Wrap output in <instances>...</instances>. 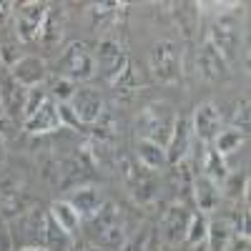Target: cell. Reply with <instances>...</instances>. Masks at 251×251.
I'll return each instance as SVG.
<instances>
[{
    "label": "cell",
    "mask_w": 251,
    "mask_h": 251,
    "mask_svg": "<svg viewBox=\"0 0 251 251\" xmlns=\"http://www.w3.org/2000/svg\"><path fill=\"white\" fill-rule=\"evenodd\" d=\"M174 20L186 38H191L199 28V5L196 3H174Z\"/></svg>",
    "instance_id": "obj_22"
},
{
    "label": "cell",
    "mask_w": 251,
    "mask_h": 251,
    "mask_svg": "<svg viewBox=\"0 0 251 251\" xmlns=\"http://www.w3.org/2000/svg\"><path fill=\"white\" fill-rule=\"evenodd\" d=\"M46 234H48V214L30 208L28 214L18 219V241L23 244V249L43 246L46 249Z\"/></svg>",
    "instance_id": "obj_6"
},
{
    "label": "cell",
    "mask_w": 251,
    "mask_h": 251,
    "mask_svg": "<svg viewBox=\"0 0 251 251\" xmlns=\"http://www.w3.org/2000/svg\"><path fill=\"white\" fill-rule=\"evenodd\" d=\"M226 71H228V63H226L224 55L206 40V43L199 48V73H201L206 80L216 83V80H221V78L226 75Z\"/></svg>",
    "instance_id": "obj_14"
},
{
    "label": "cell",
    "mask_w": 251,
    "mask_h": 251,
    "mask_svg": "<svg viewBox=\"0 0 251 251\" xmlns=\"http://www.w3.org/2000/svg\"><path fill=\"white\" fill-rule=\"evenodd\" d=\"M48 71H46V60H40L38 55H20V60L10 68V78L15 83H20L23 88H38L46 80Z\"/></svg>",
    "instance_id": "obj_8"
},
{
    "label": "cell",
    "mask_w": 251,
    "mask_h": 251,
    "mask_svg": "<svg viewBox=\"0 0 251 251\" xmlns=\"http://www.w3.org/2000/svg\"><path fill=\"white\" fill-rule=\"evenodd\" d=\"M25 100H28V88L15 83L10 75L0 80V106H3V113L18 121L25 118Z\"/></svg>",
    "instance_id": "obj_11"
},
{
    "label": "cell",
    "mask_w": 251,
    "mask_h": 251,
    "mask_svg": "<svg viewBox=\"0 0 251 251\" xmlns=\"http://www.w3.org/2000/svg\"><path fill=\"white\" fill-rule=\"evenodd\" d=\"M71 113L75 116L78 123H96L100 116H103V100L96 91L91 88H78L75 96L71 98Z\"/></svg>",
    "instance_id": "obj_9"
},
{
    "label": "cell",
    "mask_w": 251,
    "mask_h": 251,
    "mask_svg": "<svg viewBox=\"0 0 251 251\" xmlns=\"http://www.w3.org/2000/svg\"><path fill=\"white\" fill-rule=\"evenodd\" d=\"M149 241H151V234H149V231H143V234L133 236L128 244H126L123 251H149Z\"/></svg>",
    "instance_id": "obj_35"
},
{
    "label": "cell",
    "mask_w": 251,
    "mask_h": 251,
    "mask_svg": "<svg viewBox=\"0 0 251 251\" xmlns=\"http://www.w3.org/2000/svg\"><path fill=\"white\" fill-rule=\"evenodd\" d=\"M5 161V141H3V136H0V163Z\"/></svg>",
    "instance_id": "obj_39"
},
{
    "label": "cell",
    "mask_w": 251,
    "mask_h": 251,
    "mask_svg": "<svg viewBox=\"0 0 251 251\" xmlns=\"http://www.w3.org/2000/svg\"><path fill=\"white\" fill-rule=\"evenodd\" d=\"M214 141H216V153L219 156H228V153H236L241 146H244L246 133H241L236 128H228V131H221Z\"/></svg>",
    "instance_id": "obj_25"
},
{
    "label": "cell",
    "mask_w": 251,
    "mask_h": 251,
    "mask_svg": "<svg viewBox=\"0 0 251 251\" xmlns=\"http://www.w3.org/2000/svg\"><path fill=\"white\" fill-rule=\"evenodd\" d=\"M188 146H191V131H188V121H186V118H176L171 141H169V146H166V158H169V163L183 161L186 153H188Z\"/></svg>",
    "instance_id": "obj_16"
},
{
    "label": "cell",
    "mask_w": 251,
    "mask_h": 251,
    "mask_svg": "<svg viewBox=\"0 0 251 251\" xmlns=\"http://www.w3.org/2000/svg\"><path fill=\"white\" fill-rule=\"evenodd\" d=\"M206 178L214 181L216 186L228 181V166H226L224 156H219L216 151H208V156H206Z\"/></svg>",
    "instance_id": "obj_28"
},
{
    "label": "cell",
    "mask_w": 251,
    "mask_h": 251,
    "mask_svg": "<svg viewBox=\"0 0 251 251\" xmlns=\"http://www.w3.org/2000/svg\"><path fill=\"white\" fill-rule=\"evenodd\" d=\"M0 131H3V121H0Z\"/></svg>",
    "instance_id": "obj_41"
},
{
    "label": "cell",
    "mask_w": 251,
    "mask_h": 251,
    "mask_svg": "<svg viewBox=\"0 0 251 251\" xmlns=\"http://www.w3.org/2000/svg\"><path fill=\"white\" fill-rule=\"evenodd\" d=\"M46 100H48V98H46V93L40 91V88H30V91H28V100H25V118H23V123H25L40 106H43Z\"/></svg>",
    "instance_id": "obj_32"
},
{
    "label": "cell",
    "mask_w": 251,
    "mask_h": 251,
    "mask_svg": "<svg viewBox=\"0 0 251 251\" xmlns=\"http://www.w3.org/2000/svg\"><path fill=\"white\" fill-rule=\"evenodd\" d=\"M111 86L116 88V93H123V96H131L138 86H141V78H138V73H136V66L128 60V66H126V71L111 83Z\"/></svg>",
    "instance_id": "obj_29"
},
{
    "label": "cell",
    "mask_w": 251,
    "mask_h": 251,
    "mask_svg": "<svg viewBox=\"0 0 251 251\" xmlns=\"http://www.w3.org/2000/svg\"><path fill=\"white\" fill-rule=\"evenodd\" d=\"M10 8H13V3H0V20H5L10 15Z\"/></svg>",
    "instance_id": "obj_38"
},
{
    "label": "cell",
    "mask_w": 251,
    "mask_h": 251,
    "mask_svg": "<svg viewBox=\"0 0 251 251\" xmlns=\"http://www.w3.org/2000/svg\"><path fill=\"white\" fill-rule=\"evenodd\" d=\"M20 199H23V188L18 181H3L0 183V206L5 214H18L20 211Z\"/></svg>",
    "instance_id": "obj_24"
},
{
    "label": "cell",
    "mask_w": 251,
    "mask_h": 251,
    "mask_svg": "<svg viewBox=\"0 0 251 251\" xmlns=\"http://www.w3.org/2000/svg\"><path fill=\"white\" fill-rule=\"evenodd\" d=\"M46 249L48 251H71V234H66L63 228L48 216V234H46Z\"/></svg>",
    "instance_id": "obj_27"
},
{
    "label": "cell",
    "mask_w": 251,
    "mask_h": 251,
    "mask_svg": "<svg viewBox=\"0 0 251 251\" xmlns=\"http://www.w3.org/2000/svg\"><path fill=\"white\" fill-rule=\"evenodd\" d=\"M20 251H48V249H43V246H33V249H20Z\"/></svg>",
    "instance_id": "obj_40"
},
{
    "label": "cell",
    "mask_w": 251,
    "mask_h": 251,
    "mask_svg": "<svg viewBox=\"0 0 251 251\" xmlns=\"http://www.w3.org/2000/svg\"><path fill=\"white\" fill-rule=\"evenodd\" d=\"M234 128L241 133H249V100H239L236 113H234Z\"/></svg>",
    "instance_id": "obj_33"
},
{
    "label": "cell",
    "mask_w": 251,
    "mask_h": 251,
    "mask_svg": "<svg viewBox=\"0 0 251 251\" xmlns=\"http://www.w3.org/2000/svg\"><path fill=\"white\" fill-rule=\"evenodd\" d=\"M208 43H211L221 55L224 60L228 63L234 58L236 48H239V28L231 23V20H216V23L211 25V30H208Z\"/></svg>",
    "instance_id": "obj_10"
},
{
    "label": "cell",
    "mask_w": 251,
    "mask_h": 251,
    "mask_svg": "<svg viewBox=\"0 0 251 251\" xmlns=\"http://www.w3.org/2000/svg\"><path fill=\"white\" fill-rule=\"evenodd\" d=\"M188 219L191 214L183 206H171L163 216V239L166 244L178 246L181 241H186V228H188Z\"/></svg>",
    "instance_id": "obj_15"
},
{
    "label": "cell",
    "mask_w": 251,
    "mask_h": 251,
    "mask_svg": "<svg viewBox=\"0 0 251 251\" xmlns=\"http://www.w3.org/2000/svg\"><path fill=\"white\" fill-rule=\"evenodd\" d=\"M206 234H208V221L203 214H194L188 219V228H186V241L199 246L201 241H206Z\"/></svg>",
    "instance_id": "obj_30"
},
{
    "label": "cell",
    "mask_w": 251,
    "mask_h": 251,
    "mask_svg": "<svg viewBox=\"0 0 251 251\" xmlns=\"http://www.w3.org/2000/svg\"><path fill=\"white\" fill-rule=\"evenodd\" d=\"M96 236V244L103 246V249H121L126 244V228H123V221L108 226V228H103V231L93 234Z\"/></svg>",
    "instance_id": "obj_26"
},
{
    "label": "cell",
    "mask_w": 251,
    "mask_h": 251,
    "mask_svg": "<svg viewBox=\"0 0 251 251\" xmlns=\"http://www.w3.org/2000/svg\"><path fill=\"white\" fill-rule=\"evenodd\" d=\"M60 78L68 80H88L96 75V55L88 50L86 43H71L58 63Z\"/></svg>",
    "instance_id": "obj_2"
},
{
    "label": "cell",
    "mask_w": 251,
    "mask_h": 251,
    "mask_svg": "<svg viewBox=\"0 0 251 251\" xmlns=\"http://www.w3.org/2000/svg\"><path fill=\"white\" fill-rule=\"evenodd\" d=\"M38 38L43 40L46 46L60 43V38H63V13H60L58 8H50V5H48V13H46L43 28H40Z\"/></svg>",
    "instance_id": "obj_23"
},
{
    "label": "cell",
    "mask_w": 251,
    "mask_h": 251,
    "mask_svg": "<svg viewBox=\"0 0 251 251\" xmlns=\"http://www.w3.org/2000/svg\"><path fill=\"white\" fill-rule=\"evenodd\" d=\"M0 60H5V63H8V66L13 68V66H15V63L20 60V55L15 53V48H13V46H0Z\"/></svg>",
    "instance_id": "obj_37"
},
{
    "label": "cell",
    "mask_w": 251,
    "mask_h": 251,
    "mask_svg": "<svg viewBox=\"0 0 251 251\" xmlns=\"http://www.w3.org/2000/svg\"><path fill=\"white\" fill-rule=\"evenodd\" d=\"M0 116H3V106H0Z\"/></svg>",
    "instance_id": "obj_42"
},
{
    "label": "cell",
    "mask_w": 251,
    "mask_h": 251,
    "mask_svg": "<svg viewBox=\"0 0 251 251\" xmlns=\"http://www.w3.org/2000/svg\"><path fill=\"white\" fill-rule=\"evenodd\" d=\"M194 199H196V206L201 208V214H208L214 211L221 201V194H219V186L214 181H208L206 176L201 178H194Z\"/></svg>",
    "instance_id": "obj_18"
},
{
    "label": "cell",
    "mask_w": 251,
    "mask_h": 251,
    "mask_svg": "<svg viewBox=\"0 0 251 251\" xmlns=\"http://www.w3.org/2000/svg\"><path fill=\"white\" fill-rule=\"evenodd\" d=\"M83 251H91V249H83Z\"/></svg>",
    "instance_id": "obj_44"
},
{
    "label": "cell",
    "mask_w": 251,
    "mask_h": 251,
    "mask_svg": "<svg viewBox=\"0 0 251 251\" xmlns=\"http://www.w3.org/2000/svg\"><path fill=\"white\" fill-rule=\"evenodd\" d=\"M136 126H138L141 141H151L161 146V149H166L176 126V113L171 111L169 103H151V106H146L141 111Z\"/></svg>",
    "instance_id": "obj_1"
},
{
    "label": "cell",
    "mask_w": 251,
    "mask_h": 251,
    "mask_svg": "<svg viewBox=\"0 0 251 251\" xmlns=\"http://www.w3.org/2000/svg\"><path fill=\"white\" fill-rule=\"evenodd\" d=\"M149 251H158V249H149Z\"/></svg>",
    "instance_id": "obj_43"
},
{
    "label": "cell",
    "mask_w": 251,
    "mask_h": 251,
    "mask_svg": "<svg viewBox=\"0 0 251 251\" xmlns=\"http://www.w3.org/2000/svg\"><path fill=\"white\" fill-rule=\"evenodd\" d=\"M48 5L46 3H25L20 5V10L15 13V30L20 40H35L40 28H43V20H46Z\"/></svg>",
    "instance_id": "obj_7"
},
{
    "label": "cell",
    "mask_w": 251,
    "mask_h": 251,
    "mask_svg": "<svg viewBox=\"0 0 251 251\" xmlns=\"http://www.w3.org/2000/svg\"><path fill=\"white\" fill-rule=\"evenodd\" d=\"M118 10H123V5H118V3H100V5H93V25H96V28H98V25H106Z\"/></svg>",
    "instance_id": "obj_31"
},
{
    "label": "cell",
    "mask_w": 251,
    "mask_h": 251,
    "mask_svg": "<svg viewBox=\"0 0 251 251\" xmlns=\"http://www.w3.org/2000/svg\"><path fill=\"white\" fill-rule=\"evenodd\" d=\"M25 131L28 133H33V136H43V133H53V131H58L60 126H63V121H60V111H58V106L53 100H46L43 106H40L25 123Z\"/></svg>",
    "instance_id": "obj_13"
},
{
    "label": "cell",
    "mask_w": 251,
    "mask_h": 251,
    "mask_svg": "<svg viewBox=\"0 0 251 251\" xmlns=\"http://www.w3.org/2000/svg\"><path fill=\"white\" fill-rule=\"evenodd\" d=\"M48 216L63 228L66 234H75V228H78V224H80V216H78V211L68 203V201H55L53 206H50V211H48Z\"/></svg>",
    "instance_id": "obj_21"
},
{
    "label": "cell",
    "mask_w": 251,
    "mask_h": 251,
    "mask_svg": "<svg viewBox=\"0 0 251 251\" xmlns=\"http://www.w3.org/2000/svg\"><path fill=\"white\" fill-rule=\"evenodd\" d=\"M151 71L161 83H176L181 78V53L174 40H158L153 46Z\"/></svg>",
    "instance_id": "obj_3"
},
{
    "label": "cell",
    "mask_w": 251,
    "mask_h": 251,
    "mask_svg": "<svg viewBox=\"0 0 251 251\" xmlns=\"http://www.w3.org/2000/svg\"><path fill=\"white\" fill-rule=\"evenodd\" d=\"M96 60H98V66H100L103 78H106L108 83H113L126 71V66H128V55H126L123 46L118 43V40H113V38H103L100 43H98Z\"/></svg>",
    "instance_id": "obj_5"
},
{
    "label": "cell",
    "mask_w": 251,
    "mask_h": 251,
    "mask_svg": "<svg viewBox=\"0 0 251 251\" xmlns=\"http://www.w3.org/2000/svg\"><path fill=\"white\" fill-rule=\"evenodd\" d=\"M221 111L214 106V103H201L194 113V131L201 141H214L221 133Z\"/></svg>",
    "instance_id": "obj_12"
},
{
    "label": "cell",
    "mask_w": 251,
    "mask_h": 251,
    "mask_svg": "<svg viewBox=\"0 0 251 251\" xmlns=\"http://www.w3.org/2000/svg\"><path fill=\"white\" fill-rule=\"evenodd\" d=\"M136 156H138V163L149 171H156V169H163L169 158H166V149L151 143V141H138V149H136Z\"/></svg>",
    "instance_id": "obj_20"
},
{
    "label": "cell",
    "mask_w": 251,
    "mask_h": 251,
    "mask_svg": "<svg viewBox=\"0 0 251 251\" xmlns=\"http://www.w3.org/2000/svg\"><path fill=\"white\" fill-rule=\"evenodd\" d=\"M68 203L78 211L80 219H91V216H96V211H98V208L106 203V201H103V194L98 191V188L83 186V188H78V191L73 194V199H71Z\"/></svg>",
    "instance_id": "obj_17"
},
{
    "label": "cell",
    "mask_w": 251,
    "mask_h": 251,
    "mask_svg": "<svg viewBox=\"0 0 251 251\" xmlns=\"http://www.w3.org/2000/svg\"><path fill=\"white\" fill-rule=\"evenodd\" d=\"M123 169V178H126V186L131 188V196L138 201V203H151L158 194V183L153 178V174L149 169H143L141 163L131 161V158H123L121 163Z\"/></svg>",
    "instance_id": "obj_4"
},
{
    "label": "cell",
    "mask_w": 251,
    "mask_h": 251,
    "mask_svg": "<svg viewBox=\"0 0 251 251\" xmlns=\"http://www.w3.org/2000/svg\"><path fill=\"white\" fill-rule=\"evenodd\" d=\"M0 251H13V231L8 221H0Z\"/></svg>",
    "instance_id": "obj_36"
},
{
    "label": "cell",
    "mask_w": 251,
    "mask_h": 251,
    "mask_svg": "<svg viewBox=\"0 0 251 251\" xmlns=\"http://www.w3.org/2000/svg\"><path fill=\"white\" fill-rule=\"evenodd\" d=\"M75 86H73V80H68V78H60V80H55L53 83V93H55V98H60V100H71L73 96H75Z\"/></svg>",
    "instance_id": "obj_34"
},
{
    "label": "cell",
    "mask_w": 251,
    "mask_h": 251,
    "mask_svg": "<svg viewBox=\"0 0 251 251\" xmlns=\"http://www.w3.org/2000/svg\"><path fill=\"white\" fill-rule=\"evenodd\" d=\"M234 236V221L231 219H216L208 224V244H211V251H226L228 244H231Z\"/></svg>",
    "instance_id": "obj_19"
}]
</instances>
